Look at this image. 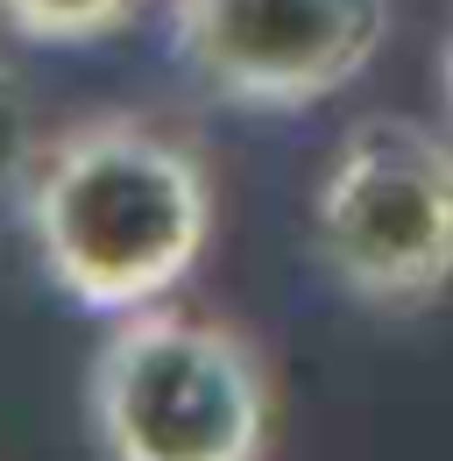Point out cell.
I'll use <instances>...</instances> for the list:
<instances>
[{
    "label": "cell",
    "mask_w": 453,
    "mask_h": 461,
    "mask_svg": "<svg viewBox=\"0 0 453 461\" xmlns=\"http://www.w3.org/2000/svg\"><path fill=\"white\" fill-rule=\"evenodd\" d=\"M36 149H43V135H36V100H29L22 71L0 58V199L29 185V171H36Z\"/></svg>",
    "instance_id": "8992f818"
},
{
    "label": "cell",
    "mask_w": 453,
    "mask_h": 461,
    "mask_svg": "<svg viewBox=\"0 0 453 461\" xmlns=\"http://www.w3.org/2000/svg\"><path fill=\"white\" fill-rule=\"evenodd\" d=\"M440 93H447V107H453V22H447V36H440Z\"/></svg>",
    "instance_id": "52a82bcc"
},
{
    "label": "cell",
    "mask_w": 453,
    "mask_h": 461,
    "mask_svg": "<svg viewBox=\"0 0 453 461\" xmlns=\"http://www.w3.org/2000/svg\"><path fill=\"white\" fill-rule=\"evenodd\" d=\"M312 241L347 298L432 305L453 285V142L411 114L354 121L312 192Z\"/></svg>",
    "instance_id": "3957f363"
},
{
    "label": "cell",
    "mask_w": 453,
    "mask_h": 461,
    "mask_svg": "<svg viewBox=\"0 0 453 461\" xmlns=\"http://www.w3.org/2000/svg\"><path fill=\"white\" fill-rule=\"evenodd\" d=\"M149 0H0V29L22 43H100L128 29Z\"/></svg>",
    "instance_id": "5b68a950"
},
{
    "label": "cell",
    "mask_w": 453,
    "mask_h": 461,
    "mask_svg": "<svg viewBox=\"0 0 453 461\" xmlns=\"http://www.w3.org/2000/svg\"><path fill=\"white\" fill-rule=\"evenodd\" d=\"M170 29L213 100L298 114L369 71L390 0H170Z\"/></svg>",
    "instance_id": "277c9868"
},
{
    "label": "cell",
    "mask_w": 453,
    "mask_h": 461,
    "mask_svg": "<svg viewBox=\"0 0 453 461\" xmlns=\"http://www.w3.org/2000/svg\"><path fill=\"white\" fill-rule=\"evenodd\" d=\"M85 398L107 461H262L277 419L262 348L170 298L113 320Z\"/></svg>",
    "instance_id": "7a4b0ae2"
},
{
    "label": "cell",
    "mask_w": 453,
    "mask_h": 461,
    "mask_svg": "<svg viewBox=\"0 0 453 461\" xmlns=\"http://www.w3.org/2000/svg\"><path fill=\"white\" fill-rule=\"evenodd\" d=\"M206 157L142 114H93L57 128L22 185L36 263L85 312H142L184 285L213 241Z\"/></svg>",
    "instance_id": "6da1fadb"
}]
</instances>
